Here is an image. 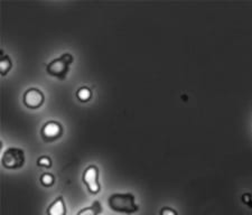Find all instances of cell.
I'll return each instance as SVG.
<instances>
[{
  "mask_svg": "<svg viewBox=\"0 0 252 215\" xmlns=\"http://www.w3.org/2000/svg\"><path fill=\"white\" fill-rule=\"evenodd\" d=\"M24 104L26 105L28 109L32 110H36L39 109L45 102V95H44L43 91H40L37 88H30L27 89L24 93L23 96Z\"/></svg>",
  "mask_w": 252,
  "mask_h": 215,
  "instance_id": "obj_6",
  "label": "cell"
},
{
  "mask_svg": "<svg viewBox=\"0 0 252 215\" xmlns=\"http://www.w3.org/2000/svg\"><path fill=\"white\" fill-rule=\"evenodd\" d=\"M108 206L117 213L133 214L139 211L132 193H115L108 198Z\"/></svg>",
  "mask_w": 252,
  "mask_h": 215,
  "instance_id": "obj_1",
  "label": "cell"
},
{
  "mask_svg": "<svg viewBox=\"0 0 252 215\" xmlns=\"http://www.w3.org/2000/svg\"><path fill=\"white\" fill-rule=\"evenodd\" d=\"M39 181L42 183V185L45 186V187H51V186L55 184V177L51 173H44L43 175L40 176Z\"/></svg>",
  "mask_w": 252,
  "mask_h": 215,
  "instance_id": "obj_11",
  "label": "cell"
},
{
  "mask_svg": "<svg viewBox=\"0 0 252 215\" xmlns=\"http://www.w3.org/2000/svg\"><path fill=\"white\" fill-rule=\"evenodd\" d=\"M1 164L6 169L15 170L22 168L25 164V153L23 149L17 147H10L3 153Z\"/></svg>",
  "mask_w": 252,
  "mask_h": 215,
  "instance_id": "obj_3",
  "label": "cell"
},
{
  "mask_svg": "<svg viewBox=\"0 0 252 215\" xmlns=\"http://www.w3.org/2000/svg\"><path fill=\"white\" fill-rule=\"evenodd\" d=\"M159 214L160 215H178L176 210H174L172 208H168V206H166V208H162L160 210Z\"/></svg>",
  "mask_w": 252,
  "mask_h": 215,
  "instance_id": "obj_13",
  "label": "cell"
},
{
  "mask_svg": "<svg viewBox=\"0 0 252 215\" xmlns=\"http://www.w3.org/2000/svg\"><path fill=\"white\" fill-rule=\"evenodd\" d=\"M47 215H66V205L63 196H59L52 202L46 210Z\"/></svg>",
  "mask_w": 252,
  "mask_h": 215,
  "instance_id": "obj_7",
  "label": "cell"
},
{
  "mask_svg": "<svg viewBox=\"0 0 252 215\" xmlns=\"http://www.w3.org/2000/svg\"><path fill=\"white\" fill-rule=\"evenodd\" d=\"M36 164L39 167H44V168H51L53 166V161L51 159V157L48 156H40L37 161H36Z\"/></svg>",
  "mask_w": 252,
  "mask_h": 215,
  "instance_id": "obj_12",
  "label": "cell"
},
{
  "mask_svg": "<svg viewBox=\"0 0 252 215\" xmlns=\"http://www.w3.org/2000/svg\"><path fill=\"white\" fill-rule=\"evenodd\" d=\"M64 135V127L62 123L55 120H48L40 128V137L44 143H54Z\"/></svg>",
  "mask_w": 252,
  "mask_h": 215,
  "instance_id": "obj_5",
  "label": "cell"
},
{
  "mask_svg": "<svg viewBox=\"0 0 252 215\" xmlns=\"http://www.w3.org/2000/svg\"><path fill=\"white\" fill-rule=\"evenodd\" d=\"M74 62V58L71 53H63L58 59L52 60L46 65V73L53 78L64 81L67 78L70 67Z\"/></svg>",
  "mask_w": 252,
  "mask_h": 215,
  "instance_id": "obj_2",
  "label": "cell"
},
{
  "mask_svg": "<svg viewBox=\"0 0 252 215\" xmlns=\"http://www.w3.org/2000/svg\"><path fill=\"white\" fill-rule=\"evenodd\" d=\"M1 60H0V73L2 76L8 74V72L13 67V61H11L10 56L7 54H3V51H1Z\"/></svg>",
  "mask_w": 252,
  "mask_h": 215,
  "instance_id": "obj_9",
  "label": "cell"
},
{
  "mask_svg": "<svg viewBox=\"0 0 252 215\" xmlns=\"http://www.w3.org/2000/svg\"><path fill=\"white\" fill-rule=\"evenodd\" d=\"M82 182L87 186L89 193L97 194L101 190L100 170L96 165H90L84 169L82 174Z\"/></svg>",
  "mask_w": 252,
  "mask_h": 215,
  "instance_id": "obj_4",
  "label": "cell"
},
{
  "mask_svg": "<svg viewBox=\"0 0 252 215\" xmlns=\"http://www.w3.org/2000/svg\"><path fill=\"white\" fill-rule=\"evenodd\" d=\"M102 204L100 201H94L91 206L80 210L76 215H99L102 213Z\"/></svg>",
  "mask_w": 252,
  "mask_h": 215,
  "instance_id": "obj_8",
  "label": "cell"
},
{
  "mask_svg": "<svg viewBox=\"0 0 252 215\" xmlns=\"http://www.w3.org/2000/svg\"><path fill=\"white\" fill-rule=\"evenodd\" d=\"M76 98H78L81 102H89L92 98V91L87 87L80 88L78 92H76Z\"/></svg>",
  "mask_w": 252,
  "mask_h": 215,
  "instance_id": "obj_10",
  "label": "cell"
}]
</instances>
